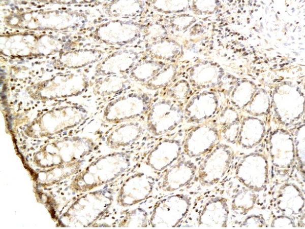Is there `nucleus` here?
<instances>
[{"label":"nucleus","mask_w":305,"mask_h":229,"mask_svg":"<svg viewBox=\"0 0 305 229\" xmlns=\"http://www.w3.org/2000/svg\"><path fill=\"white\" fill-rule=\"evenodd\" d=\"M191 205L190 198L181 193L169 194L154 203L149 217L153 228H174L180 226Z\"/></svg>","instance_id":"f257e3e1"},{"label":"nucleus","mask_w":305,"mask_h":229,"mask_svg":"<svg viewBox=\"0 0 305 229\" xmlns=\"http://www.w3.org/2000/svg\"><path fill=\"white\" fill-rule=\"evenodd\" d=\"M157 181L151 175L133 171L124 177L117 196V204L127 209L137 205L150 196Z\"/></svg>","instance_id":"f03ea898"},{"label":"nucleus","mask_w":305,"mask_h":229,"mask_svg":"<svg viewBox=\"0 0 305 229\" xmlns=\"http://www.w3.org/2000/svg\"><path fill=\"white\" fill-rule=\"evenodd\" d=\"M147 132L161 136L175 130L184 122V110L169 100L162 101L152 106L145 120Z\"/></svg>","instance_id":"7ed1b4c3"},{"label":"nucleus","mask_w":305,"mask_h":229,"mask_svg":"<svg viewBox=\"0 0 305 229\" xmlns=\"http://www.w3.org/2000/svg\"><path fill=\"white\" fill-rule=\"evenodd\" d=\"M182 155L174 163L160 173L158 182L161 191L173 193L185 187L193 179L196 167L193 162Z\"/></svg>","instance_id":"20e7f679"},{"label":"nucleus","mask_w":305,"mask_h":229,"mask_svg":"<svg viewBox=\"0 0 305 229\" xmlns=\"http://www.w3.org/2000/svg\"><path fill=\"white\" fill-rule=\"evenodd\" d=\"M182 138L176 136L161 139L146 154L144 164L156 172L163 171L182 155Z\"/></svg>","instance_id":"39448f33"},{"label":"nucleus","mask_w":305,"mask_h":229,"mask_svg":"<svg viewBox=\"0 0 305 229\" xmlns=\"http://www.w3.org/2000/svg\"><path fill=\"white\" fill-rule=\"evenodd\" d=\"M212 129L209 123H202L186 130L182 138V154L194 158L205 154L212 144Z\"/></svg>","instance_id":"423d86ee"},{"label":"nucleus","mask_w":305,"mask_h":229,"mask_svg":"<svg viewBox=\"0 0 305 229\" xmlns=\"http://www.w3.org/2000/svg\"><path fill=\"white\" fill-rule=\"evenodd\" d=\"M147 132L145 120L137 119L119 123L108 138L111 147L124 149L138 142Z\"/></svg>","instance_id":"0eeeda50"},{"label":"nucleus","mask_w":305,"mask_h":229,"mask_svg":"<svg viewBox=\"0 0 305 229\" xmlns=\"http://www.w3.org/2000/svg\"><path fill=\"white\" fill-rule=\"evenodd\" d=\"M148 99L146 96L131 94L116 103L113 111L107 119L116 123L140 119L147 111Z\"/></svg>","instance_id":"6e6552de"},{"label":"nucleus","mask_w":305,"mask_h":229,"mask_svg":"<svg viewBox=\"0 0 305 229\" xmlns=\"http://www.w3.org/2000/svg\"><path fill=\"white\" fill-rule=\"evenodd\" d=\"M149 214L143 208L137 207L126 211L118 223L121 227H147Z\"/></svg>","instance_id":"1a4fd4ad"},{"label":"nucleus","mask_w":305,"mask_h":229,"mask_svg":"<svg viewBox=\"0 0 305 229\" xmlns=\"http://www.w3.org/2000/svg\"><path fill=\"white\" fill-rule=\"evenodd\" d=\"M160 69L161 66L158 64L144 63L133 70L132 76L135 80L145 81L154 77Z\"/></svg>","instance_id":"9d476101"},{"label":"nucleus","mask_w":305,"mask_h":229,"mask_svg":"<svg viewBox=\"0 0 305 229\" xmlns=\"http://www.w3.org/2000/svg\"><path fill=\"white\" fill-rule=\"evenodd\" d=\"M175 73V70L172 67L164 69L152 78L150 87L158 88L164 86L171 80Z\"/></svg>","instance_id":"9b49d317"},{"label":"nucleus","mask_w":305,"mask_h":229,"mask_svg":"<svg viewBox=\"0 0 305 229\" xmlns=\"http://www.w3.org/2000/svg\"><path fill=\"white\" fill-rule=\"evenodd\" d=\"M188 91V87L185 82H179L172 87L169 91V95L178 100L184 98Z\"/></svg>","instance_id":"f8f14e48"}]
</instances>
